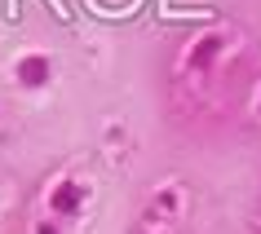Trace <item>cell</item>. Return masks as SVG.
<instances>
[{"label":"cell","mask_w":261,"mask_h":234,"mask_svg":"<svg viewBox=\"0 0 261 234\" xmlns=\"http://www.w3.org/2000/svg\"><path fill=\"white\" fill-rule=\"evenodd\" d=\"M36 234H58V230L49 225V221H40V225H36Z\"/></svg>","instance_id":"cell-4"},{"label":"cell","mask_w":261,"mask_h":234,"mask_svg":"<svg viewBox=\"0 0 261 234\" xmlns=\"http://www.w3.org/2000/svg\"><path fill=\"white\" fill-rule=\"evenodd\" d=\"M18 80L31 84V89L44 84V80H49V57H22V62H18Z\"/></svg>","instance_id":"cell-1"},{"label":"cell","mask_w":261,"mask_h":234,"mask_svg":"<svg viewBox=\"0 0 261 234\" xmlns=\"http://www.w3.org/2000/svg\"><path fill=\"white\" fill-rule=\"evenodd\" d=\"M80 203H84V190H80V186H62V190L54 194V208H58V212H75Z\"/></svg>","instance_id":"cell-2"},{"label":"cell","mask_w":261,"mask_h":234,"mask_svg":"<svg viewBox=\"0 0 261 234\" xmlns=\"http://www.w3.org/2000/svg\"><path fill=\"white\" fill-rule=\"evenodd\" d=\"M217 44H221V36H208V40H199V49H195V57H191V67H204V62H213Z\"/></svg>","instance_id":"cell-3"}]
</instances>
